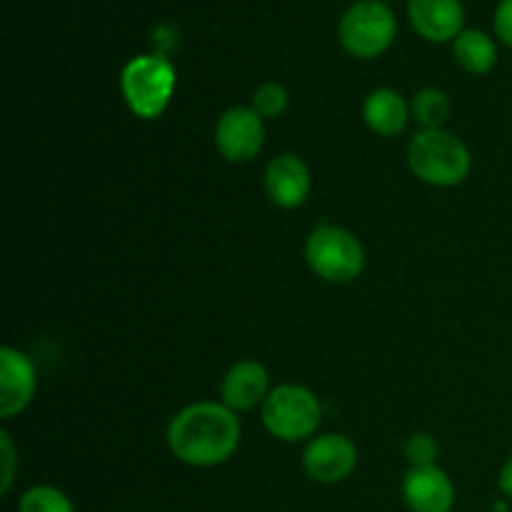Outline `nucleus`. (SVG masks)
I'll return each mask as SVG.
<instances>
[{
  "label": "nucleus",
  "instance_id": "obj_19",
  "mask_svg": "<svg viewBox=\"0 0 512 512\" xmlns=\"http://www.w3.org/2000/svg\"><path fill=\"white\" fill-rule=\"evenodd\" d=\"M438 453V443H435L433 435L428 433L410 435L408 443H405V458H408L410 468H428V465H435Z\"/></svg>",
  "mask_w": 512,
  "mask_h": 512
},
{
  "label": "nucleus",
  "instance_id": "obj_8",
  "mask_svg": "<svg viewBox=\"0 0 512 512\" xmlns=\"http://www.w3.org/2000/svg\"><path fill=\"white\" fill-rule=\"evenodd\" d=\"M358 465V448L340 433L313 438L303 450V470L310 480L323 485L343 483Z\"/></svg>",
  "mask_w": 512,
  "mask_h": 512
},
{
  "label": "nucleus",
  "instance_id": "obj_9",
  "mask_svg": "<svg viewBox=\"0 0 512 512\" xmlns=\"http://www.w3.org/2000/svg\"><path fill=\"white\" fill-rule=\"evenodd\" d=\"M263 188L270 203L283 210H295L308 200L313 178H310L308 165L298 155L283 153L270 160L268 168H265Z\"/></svg>",
  "mask_w": 512,
  "mask_h": 512
},
{
  "label": "nucleus",
  "instance_id": "obj_13",
  "mask_svg": "<svg viewBox=\"0 0 512 512\" xmlns=\"http://www.w3.org/2000/svg\"><path fill=\"white\" fill-rule=\"evenodd\" d=\"M270 395V375L258 360H240L225 373L220 383V403L233 413H245L263 405Z\"/></svg>",
  "mask_w": 512,
  "mask_h": 512
},
{
  "label": "nucleus",
  "instance_id": "obj_3",
  "mask_svg": "<svg viewBox=\"0 0 512 512\" xmlns=\"http://www.w3.org/2000/svg\"><path fill=\"white\" fill-rule=\"evenodd\" d=\"M178 75L165 55L150 53L128 60L120 73V93L130 113L143 120H155L168 110Z\"/></svg>",
  "mask_w": 512,
  "mask_h": 512
},
{
  "label": "nucleus",
  "instance_id": "obj_17",
  "mask_svg": "<svg viewBox=\"0 0 512 512\" xmlns=\"http://www.w3.org/2000/svg\"><path fill=\"white\" fill-rule=\"evenodd\" d=\"M18 512H75V505L55 485H33L20 495Z\"/></svg>",
  "mask_w": 512,
  "mask_h": 512
},
{
  "label": "nucleus",
  "instance_id": "obj_12",
  "mask_svg": "<svg viewBox=\"0 0 512 512\" xmlns=\"http://www.w3.org/2000/svg\"><path fill=\"white\" fill-rule=\"evenodd\" d=\"M408 18L420 38L448 43L463 33L465 8L460 0H410Z\"/></svg>",
  "mask_w": 512,
  "mask_h": 512
},
{
  "label": "nucleus",
  "instance_id": "obj_16",
  "mask_svg": "<svg viewBox=\"0 0 512 512\" xmlns=\"http://www.w3.org/2000/svg\"><path fill=\"white\" fill-rule=\"evenodd\" d=\"M410 118L420 125V130H443L450 118L448 95L438 88L418 90L410 103Z\"/></svg>",
  "mask_w": 512,
  "mask_h": 512
},
{
  "label": "nucleus",
  "instance_id": "obj_6",
  "mask_svg": "<svg viewBox=\"0 0 512 512\" xmlns=\"http://www.w3.org/2000/svg\"><path fill=\"white\" fill-rule=\"evenodd\" d=\"M395 33L398 20L383 0H360L350 5L338 28L340 45L360 60L380 58L393 45Z\"/></svg>",
  "mask_w": 512,
  "mask_h": 512
},
{
  "label": "nucleus",
  "instance_id": "obj_11",
  "mask_svg": "<svg viewBox=\"0 0 512 512\" xmlns=\"http://www.w3.org/2000/svg\"><path fill=\"white\" fill-rule=\"evenodd\" d=\"M403 500L413 512H450L455 505V485L438 465L410 468L403 478Z\"/></svg>",
  "mask_w": 512,
  "mask_h": 512
},
{
  "label": "nucleus",
  "instance_id": "obj_5",
  "mask_svg": "<svg viewBox=\"0 0 512 512\" xmlns=\"http://www.w3.org/2000/svg\"><path fill=\"white\" fill-rule=\"evenodd\" d=\"M323 408L313 390L285 383L270 390L263 403V425L273 438L283 443H300L318 433Z\"/></svg>",
  "mask_w": 512,
  "mask_h": 512
},
{
  "label": "nucleus",
  "instance_id": "obj_7",
  "mask_svg": "<svg viewBox=\"0 0 512 512\" xmlns=\"http://www.w3.org/2000/svg\"><path fill=\"white\" fill-rule=\"evenodd\" d=\"M265 145V120L253 108L225 110L215 125V148L230 163H250Z\"/></svg>",
  "mask_w": 512,
  "mask_h": 512
},
{
  "label": "nucleus",
  "instance_id": "obj_20",
  "mask_svg": "<svg viewBox=\"0 0 512 512\" xmlns=\"http://www.w3.org/2000/svg\"><path fill=\"white\" fill-rule=\"evenodd\" d=\"M0 450H3V473H0V493L8 495L10 488H13L15 480V465H18V458H15L13 440L5 430H0Z\"/></svg>",
  "mask_w": 512,
  "mask_h": 512
},
{
  "label": "nucleus",
  "instance_id": "obj_1",
  "mask_svg": "<svg viewBox=\"0 0 512 512\" xmlns=\"http://www.w3.org/2000/svg\"><path fill=\"white\" fill-rule=\"evenodd\" d=\"M238 413L223 403H193L168 425V448L190 468H215L233 458L240 445Z\"/></svg>",
  "mask_w": 512,
  "mask_h": 512
},
{
  "label": "nucleus",
  "instance_id": "obj_22",
  "mask_svg": "<svg viewBox=\"0 0 512 512\" xmlns=\"http://www.w3.org/2000/svg\"><path fill=\"white\" fill-rule=\"evenodd\" d=\"M498 488H500V493L505 495V498H512V455L508 460H505L503 468H500Z\"/></svg>",
  "mask_w": 512,
  "mask_h": 512
},
{
  "label": "nucleus",
  "instance_id": "obj_14",
  "mask_svg": "<svg viewBox=\"0 0 512 512\" xmlns=\"http://www.w3.org/2000/svg\"><path fill=\"white\" fill-rule=\"evenodd\" d=\"M365 125L380 138H395L408 128L410 105L393 88H378L363 103Z\"/></svg>",
  "mask_w": 512,
  "mask_h": 512
},
{
  "label": "nucleus",
  "instance_id": "obj_10",
  "mask_svg": "<svg viewBox=\"0 0 512 512\" xmlns=\"http://www.w3.org/2000/svg\"><path fill=\"white\" fill-rule=\"evenodd\" d=\"M35 368L20 350L5 345L0 350V418L10 420L23 413L35 395Z\"/></svg>",
  "mask_w": 512,
  "mask_h": 512
},
{
  "label": "nucleus",
  "instance_id": "obj_4",
  "mask_svg": "<svg viewBox=\"0 0 512 512\" xmlns=\"http://www.w3.org/2000/svg\"><path fill=\"white\" fill-rule=\"evenodd\" d=\"M305 260L325 283L345 285L360 278L365 268V248L350 230L323 223L308 235Z\"/></svg>",
  "mask_w": 512,
  "mask_h": 512
},
{
  "label": "nucleus",
  "instance_id": "obj_15",
  "mask_svg": "<svg viewBox=\"0 0 512 512\" xmlns=\"http://www.w3.org/2000/svg\"><path fill=\"white\" fill-rule=\"evenodd\" d=\"M453 55L465 73L485 75L498 63V45L483 30H463L453 40Z\"/></svg>",
  "mask_w": 512,
  "mask_h": 512
},
{
  "label": "nucleus",
  "instance_id": "obj_18",
  "mask_svg": "<svg viewBox=\"0 0 512 512\" xmlns=\"http://www.w3.org/2000/svg\"><path fill=\"white\" fill-rule=\"evenodd\" d=\"M288 103H290L288 90H285L283 85L263 83L253 93V105H250V108H253L263 120H273V118H280V115L288 110Z\"/></svg>",
  "mask_w": 512,
  "mask_h": 512
},
{
  "label": "nucleus",
  "instance_id": "obj_23",
  "mask_svg": "<svg viewBox=\"0 0 512 512\" xmlns=\"http://www.w3.org/2000/svg\"><path fill=\"white\" fill-rule=\"evenodd\" d=\"M383 3H385V0H383Z\"/></svg>",
  "mask_w": 512,
  "mask_h": 512
},
{
  "label": "nucleus",
  "instance_id": "obj_21",
  "mask_svg": "<svg viewBox=\"0 0 512 512\" xmlns=\"http://www.w3.org/2000/svg\"><path fill=\"white\" fill-rule=\"evenodd\" d=\"M495 35L500 38V43L512 48V0H500L498 8H495Z\"/></svg>",
  "mask_w": 512,
  "mask_h": 512
},
{
  "label": "nucleus",
  "instance_id": "obj_2",
  "mask_svg": "<svg viewBox=\"0 0 512 512\" xmlns=\"http://www.w3.org/2000/svg\"><path fill=\"white\" fill-rule=\"evenodd\" d=\"M408 165L423 183L453 188L470 175L473 160L463 140L450 130H420L408 145Z\"/></svg>",
  "mask_w": 512,
  "mask_h": 512
}]
</instances>
